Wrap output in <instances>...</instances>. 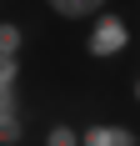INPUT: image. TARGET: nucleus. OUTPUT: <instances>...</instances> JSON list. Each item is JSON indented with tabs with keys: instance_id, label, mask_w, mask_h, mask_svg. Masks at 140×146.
Wrapping results in <instances>:
<instances>
[{
	"instance_id": "nucleus-1",
	"label": "nucleus",
	"mask_w": 140,
	"mask_h": 146,
	"mask_svg": "<svg viewBox=\"0 0 140 146\" xmlns=\"http://www.w3.org/2000/svg\"><path fill=\"white\" fill-rule=\"evenodd\" d=\"M130 50V20L120 10H100L90 20V35H85V56L90 60H120Z\"/></svg>"
},
{
	"instance_id": "nucleus-2",
	"label": "nucleus",
	"mask_w": 140,
	"mask_h": 146,
	"mask_svg": "<svg viewBox=\"0 0 140 146\" xmlns=\"http://www.w3.org/2000/svg\"><path fill=\"white\" fill-rule=\"evenodd\" d=\"M80 146H140V131L125 121H90L80 126Z\"/></svg>"
},
{
	"instance_id": "nucleus-3",
	"label": "nucleus",
	"mask_w": 140,
	"mask_h": 146,
	"mask_svg": "<svg viewBox=\"0 0 140 146\" xmlns=\"http://www.w3.org/2000/svg\"><path fill=\"white\" fill-rule=\"evenodd\" d=\"M20 76H25L20 56H0V116L20 111Z\"/></svg>"
},
{
	"instance_id": "nucleus-4",
	"label": "nucleus",
	"mask_w": 140,
	"mask_h": 146,
	"mask_svg": "<svg viewBox=\"0 0 140 146\" xmlns=\"http://www.w3.org/2000/svg\"><path fill=\"white\" fill-rule=\"evenodd\" d=\"M110 0H45V10L60 15V20H95Z\"/></svg>"
},
{
	"instance_id": "nucleus-5",
	"label": "nucleus",
	"mask_w": 140,
	"mask_h": 146,
	"mask_svg": "<svg viewBox=\"0 0 140 146\" xmlns=\"http://www.w3.org/2000/svg\"><path fill=\"white\" fill-rule=\"evenodd\" d=\"M25 141V111H5L0 116V146H20Z\"/></svg>"
},
{
	"instance_id": "nucleus-6",
	"label": "nucleus",
	"mask_w": 140,
	"mask_h": 146,
	"mask_svg": "<svg viewBox=\"0 0 140 146\" xmlns=\"http://www.w3.org/2000/svg\"><path fill=\"white\" fill-rule=\"evenodd\" d=\"M25 50V30L15 20H0V56H20Z\"/></svg>"
},
{
	"instance_id": "nucleus-7",
	"label": "nucleus",
	"mask_w": 140,
	"mask_h": 146,
	"mask_svg": "<svg viewBox=\"0 0 140 146\" xmlns=\"http://www.w3.org/2000/svg\"><path fill=\"white\" fill-rule=\"evenodd\" d=\"M45 146H80V126H70V121L45 126Z\"/></svg>"
},
{
	"instance_id": "nucleus-8",
	"label": "nucleus",
	"mask_w": 140,
	"mask_h": 146,
	"mask_svg": "<svg viewBox=\"0 0 140 146\" xmlns=\"http://www.w3.org/2000/svg\"><path fill=\"white\" fill-rule=\"evenodd\" d=\"M130 101L140 106V76H135V81H130Z\"/></svg>"
}]
</instances>
